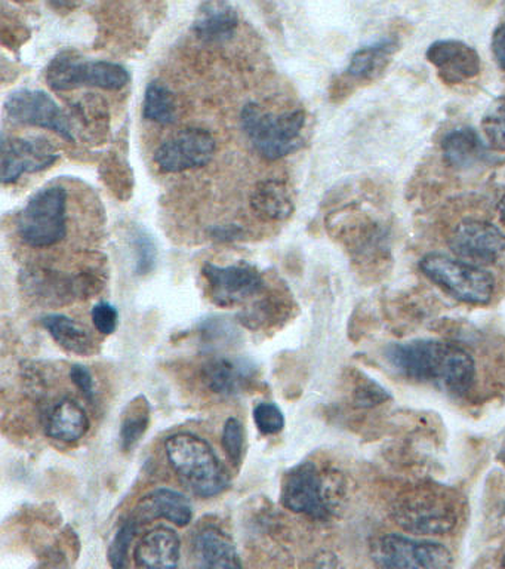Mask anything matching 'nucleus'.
Listing matches in <instances>:
<instances>
[{
    "instance_id": "f257e3e1",
    "label": "nucleus",
    "mask_w": 505,
    "mask_h": 569,
    "mask_svg": "<svg viewBox=\"0 0 505 569\" xmlns=\"http://www.w3.org/2000/svg\"><path fill=\"white\" fill-rule=\"evenodd\" d=\"M385 359L407 380L436 387L450 395L467 393L476 378L472 355L454 342H397L387 347Z\"/></svg>"
},
{
    "instance_id": "f03ea898",
    "label": "nucleus",
    "mask_w": 505,
    "mask_h": 569,
    "mask_svg": "<svg viewBox=\"0 0 505 569\" xmlns=\"http://www.w3.org/2000/svg\"><path fill=\"white\" fill-rule=\"evenodd\" d=\"M459 498L441 487H420L394 501L392 518L407 532L420 536H443L458 523Z\"/></svg>"
},
{
    "instance_id": "7ed1b4c3",
    "label": "nucleus",
    "mask_w": 505,
    "mask_h": 569,
    "mask_svg": "<svg viewBox=\"0 0 505 569\" xmlns=\"http://www.w3.org/2000/svg\"><path fill=\"white\" fill-rule=\"evenodd\" d=\"M165 452L172 469L196 496L215 497L229 487L228 471L205 439L175 433L165 440Z\"/></svg>"
},
{
    "instance_id": "20e7f679",
    "label": "nucleus",
    "mask_w": 505,
    "mask_h": 569,
    "mask_svg": "<svg viewBox=\"0 0 505 569\" xmlns=\"http://www.w3.org/2000/svg\"><path fill=\"white\" fill-rule=\"evenodd\" d=\"M241 119L248 140L261 158L282 159L303 144V110L273 113L261 109L255 102H250L243 107Z\"/></svg>"
},
{
    "instance_id": "39448f33",
    "label": "nucleus",
    "mask_w": 505,
    "mask_h": 569,
    "mask_svg": "<svg viewBox=\"0 0 505 569\" xmlns=\"http://www.w3.org/2000/svg\"><path fill=\"white\" fill-rule=\"evenodd\" d=\"M68 190L63 186L43 187L29 199L17 217L21 242L30 248L55 247L68 236Z\"/></svg>"
},
{
    "instance_id": "423d86ee",
    "label": "nucleus",
    "mask_w": 505,
    "mask_h": 569,
    "mask_svg": "<svg viewBox=\"0 0 505 569\" xmlns=\"http://www.w3.org/2000/svg\"><path fill=\"white\" fill-rule=\"evenodd\" d=\"M420 269L443 291L467 305H487L494 296L495 279L491 271L458 258L427 253L421 258Z\"/></svg>"
},
{
    "instance_id": "0eeeda50",
    "label": "nucleus",
    "mask_w": 505,
    "mask_h": 569,
    "mask_svg": "<svg viewBox=\"0 0 505 569\" xmlns=\"http://www.w3.org/2000/svg\"><path fill=\"white\" fill-rule=\"evenodd\" d=\"M46 80L57 92L82 87L119 91L131 82V74L118 62L85 60L72 51H63L48 64Z\"/></svg>"
},
{
    "instance_id": "6e6552de",
    "label": "nucleus",
    "mask_w": 505,
    "mask_h": 569,
    "mask_svg": "<svg viewBox=\"0 0 505 569\" xmlns=\"http://www.w3.org/2000/svg\"><path fill=\"white\" fill-rule=\"evenodd\" d=\"M376 569H451L452 553L441 542L396 536L380 537L372 545Z\"/></svg>"
},
{
    "instance_id": "1a4fd4ad",
    "label": "nucleus",
    "mask_w": 505,
    "mask_h": 569,
    "mask_svg": "<svg viewBox=\"0 0 505 569\" xmlns=\"http://www.w3.org/2000/svg\"><path fill=\"white\" fill-rule=\"evenodd\" d=\"M281 500L287 510L314 519H326L332 511L325 475L313 461L300 462L283 476Z\"/></svg>"
},
{
    "instance_id": "9d476101",
    "label": "nucleus",
    "mask_w": 505,
    "mask_h": 569,
    "mask_svg": "<svg viewBox=\"0 0 505 569\" xmlns=\"http://www.w3.org/2000/svg\"><path fill=\"white\" fill-rule=\"evenodd\" d=\"M8 118L17 123L50 129L64 140L73 141L74 133L70 116L42 89H19L6 101Z\"/></svg>"
},
{
    "instance_id": "9b49d317",
    "label": "nucleus",
    "mask_w": 505,
    "mask_h": 569,
    "mask_svg": "<svg viewBox=\"0 0 505 569\" xmlns=\"http://www.w3.org/2000/svg\"><path fill=\"white\" fill-rule=\"evenodd\" d=\"M450 248L458 260L483 267L505 256V234L491 221L464 218L450 236Z\"/></svg>"
},
{
    "instance_id": "f8f14e48",
    "label": "nucleus",
    "mask_w": 505,
    "mask_h": 569,
    "mask_svg": "<svg viewBox=\"0 0 505 569\" xmlns=\"http://www.w3.org/2000/svg\"><path fill=\"white\" fill-rule=\"evenodd\" d=\"M215 150L216 142L210 131L188 128L163 141L154 153V160L165 172L192 171L210 163Z\"/></svg>"
},
{
    "instance_id": "ddd939ff",
    "label": "nucleus",
    "mask_w": 505,
    "mask_h": 569,
    "mask_svg": "<svg viewBox=\"0 0 505 569\" xmlns=\"http://www.w3.org/2000/svg\"><path fill=\"white\" fill-rule=\"evenodd\" d=\"M212 302L221 307L242 305L264 288L260 271L250 264L216 266L206 262L203 266Z\"/></svg>"
},
{
    "instance_id": "4468645a",
    "label": "nucleus",
    "mask_w": 505,
    "mask_h": 569,
    "mask_svg": "<svg viewBox=\"0 0 505 569\" xmlns=\"http://www.w3.org/2000/svg\"><path fill=\"white\" fill-rule=\"evenodd\" d=\"M55 147L43 138H2V181L11 184L24 173L41 172L59 160Z\"/></svg>"
},
{
    "instance_id": "2eb2a0df",
    "label": "nucleus",
    "mask_w": 505,
    "mask_h": 569,
    "mask_svg": "<svg viewBox=\"0 0 505 569\" xmlns=\"http://www.w3.org/2000/svg\"><path fill=\"white\" fill-rule=\"evenodd\" d=\"M427 60L437 70L443 83L459 84L481 74V56L461 40H437L427 49Z\"/></svg>"
},
{
    "instance_id": "dca6fc26",
    "label": "nucleus",
    "mask_w": 505,
    "mask_h": 569,
    "mask_svg": "<svg viewBox=\"0 0 505 569\" xmlns=\"http://www.w3.org/2000/svg\"><path fill=\"white\" fill-rule=\"evenodd\" d=\"M181 541L174 529L159 527L141 538L134 550L135 563L143 569H175Z\"/></svg>"
},
{
    "instance_id": "f3484780",
    "label": "nucleus",
    "mask_w": 505,
    "mask_h": 569,
    "mask_svg": "<svg viewBox=\"0 0 505 569\" xmlns=\"http://www.w3.org/2000/svg\"><path fill=\"white\" fill-rule=\"evenodd\" d=\"M256 367L250 359L224 356L208 363L205 381L216 395L234 396L254 381Z\"/></svg>"
},
{
    "instance_id": "a211bd4d",
    "label": "nucleus",
    "mask_w": 505,
    "mask_h": 569,
    "mask_svg": "<svg viewBox=\"0 0 505 569\" xmlns=\"http://www.w3.org/2000/svg\"><path fill=\"white\" fill-rule=\"evenodd\" d=\"M166 519L176 527H188L193 519L189 498L170 488L156 489L141 500L134 520Z\"/></svg>"
},
{
    "instance_id": "6ab92c4d",
    "label": "nucleus",
    "mask_w": 505,
    "mask_h": 569,
    "mask_svg": "<svg viewBox=\"0 0 505 569\" xmlns=\"http://www.w3.org/2000/svg\"><path fill=\"white\" fill-rule=\"evenodd\" d=\"M239 27V13L233 4L205 2L198 9L193 31L205 43H223L232 39Z\"/></svg>"
},
{
    "instance_id": "aec40b11",
    "label": "nucleus",
    "mask_w": 505,
    "mask_h": 569,
    "mask_svg": "<svg viewBox=\"0 0 505 569\" xmlns=\"http://www.w3.org/2000/svg\"><path fill=\"white\" fill-rule=\"evenodd\" d=\"M442 153L447 167L458 171H465L489 159L485 142L473 128L447 132L442 141Z\"/></svg>"
},
{
    "instance_id": "412c9836",
    "label": "nucleus",
    "mask_w": 505,
    "mask_h": 569,
    "mask_svg": "<svg viewBox=\"0 0 505 569\" xmlns=\"http://www.w3.org/2000/svg\"><path fill=\"white\" fill-rule=\"evenodd\" d=\"M397 49L398 40L396 38H384L378 42L357 49L350 58L345 74L357 82H372L384 74Z\"/></svg>"
},
{
    "instance_id": "4be33fe9",
    "label": "nucleus",
    "mask_w": 505,
    "mask_h": 569,
    "mask_svg": "<svg viewBox=\"0 0 505 569\" xmlns=\"http://www.w3.org/2000/svg\"><path fill=\"white\" fill-rule=\"evenodd\" d=\"M194 549L201 569H242L236 547L219 529L210 528L199 533Z\"/></svg>"
},
{
    "instance_id": "5701e85b",
    "label": "nucleus",
    "mask_w": 505,
    "mask_h": 569,
    "mask_svg": "<svg viewBox=\"0 0 505 569\" xmlns=\"http://www.w3.org/2000/svg\"><path fill=\"white\" fill-rule=\"evenodd\" d=\"M252 211L264 221L287 220L294 213V200L285 182L273 180L261 181L251 196Z\"/></svg>"
},
{
    "instance_id": "b1692460",
    "label": "nucleus",
    "mask_w": 505,
    "mask_h": 569,
    "mask_svg": "<svg viewBox=\"0 0 505 569\" xmlns=\"http://www.w3.org/2000/svg\"><path fill=\"white\" fill-rule=\"evenodd\" d=\"M90 430L85 409L72 399L61 400L48 418L47 431L61 442H78Z\"/></svg>"
},
{
    "instance_id": "393cba45",
    "label": "nucleus",
    "mask_w": 505,
    "mask_h": 569,
    "mask_svg": "<svg viewBox=\"0 0 505 569\" xmlns=\"http://www.w3.org/2000/svg\"><path fill=\"white\" fill-rule=\"evenodd\" d=\"M43 327L54 338L57 345L70 353L91 356L95 353V340L90 331L77 320L64 315H48L42 320Z\"/></svg>"
},
{
    "instance_id": "a878e982",
    "label": "nucleus",
    "mask_w": 505,
    "mask_h": 569,
    "mask_svg": "<svg viewBox=\"0 0 505 569\" xmlns=\"http://www.w3.org/2000/svg\"><path fill=\"white\" fill-rule=\"evenodd\" d=\"M143 118L158 124H172L176 120V102L170 89L153 80L145 88Z\"/></svg>"
},
{
    "instance_id": "bb28decb",
    "label": "nucleus",
    "mask_w": 505,
    "mask_h": 569,
    "mask_svg": "<svg viewBox=\"0 0 505 569\" xmlns=\"http://www.w3.org/2000/svg\"><path fill=\"white\" fill-rule=\"evenodd\" d=\"M150 425V405L144 396H139L128 405L121 425V445L123 451H132L143 439Z\"/></svg>"
},
{
    "instance_id": "cd10ccee",
    "label": "nucleus",
    "mask_w": 505,
    "mask_h": 569,
    "mask_svg": "<svg viewBox=\"0 0 505 569\" xmlns=\"http://www.w3.org/2000/svg\"><path fill=\"white\" fill-rule=\"evenodd\" d=\"M482 131L492 149L505 150V93L487 107L482 119Z\"/></svg>"
},
{
    "instance_id": "c85d7f7f",
    "label": "nucleus",
    "mask_w": 505,
    "mask_h": 569,
    "mask_svg": "<svg viewBox=\"0 0 505 569\" xmlns=\"http://www.w3.org/2000/svg\"><path fill=\"white\" fill-rule=\"evenodd\" d=\"M132 248L135 252L137 274H149L156 266L158 260L156 243H154L152 236L145 230L137 229L132 233Z\"/></svg>"
},
{
    "instance_id": "c756f323",
    "label": "nucleus",
    "mask_w": 505,
    "mask_h": 569,
    "mask_svg": "<svg viewBox=\"0 0 505 569\" xmlns=\"http://www.w3.org/2000/svg\"><path fill=\"white\" fill-rule=\"evenodd\" d=\"M135 522L123 523L119 529L117 536H114L112 545L109 547V560L113 569H127L128 551L135 537Z\"/></svg>"
},
{
    "instance_id": "7c9ffc66",
    "label": "nucleus",
    "mask_w": 505,
    "mask_h": 569,
    "mask_svg": "<svg viewBox=\"0 0 505 569\" xmlns=\"http://www.w3.org/2000/svg\"><path fill=\"white\" fill-rule=\"evenodd\" d=\"M254 421L263 435H277L285 429V416L276 403L261 402L256 405Z\"/></svg>"
},
{
    "instance_id": "2f4dec72",
    "label": "nucleus",
    "mask_w": 505,
    "mask_h": 569,
    "mask_svg": "<svg viewBox=\"0 0 505 569\" xmlns=\"http://www.w3.org/2000/svg\"><path fill=\"white\" fill-rule=\"evenodd\" d=\"M223 447L234 465L242 461L245 451V429L238 418H229L223 430Z\"/></svg>"
},
{
    "instance_id": "473e14b6",
    "label": "nucleus",
    "mask_w": 505,
    "mask_h": 569,
    "mask_svg": "<svg viewBox=\"0 0 505 569\" xmlns=\"http://www.w3.org/2000/svg\"><path fill=\"white\" fill-rule=\"evenodd\" d=\"M91 319L94 327L103 336H112L118 328L119 313L117 307L109 305V302H99L92 307Z\"/></svg>"
},
{
    "instance_id": "72a5a7b5",
    "label": "nucleus",
    "mask_w": 505,
    "mask_h": 569,
    "mask_svg": "<svg viewBox=\"0 0 505 569\" xmlns=\"http://www.w3.org/2000/svg\"><path fill=\"white\" fill-rule=\"evenodd\" d=\"M70 377H72L78 389L81 390L88 399H92V396H94V378H92L90 369L82 367V365H74V367L70 369Z\"/></svg>"
},
{
    "instance_id": "f704fd0d",
    "label": "nucleus",
    "mask_w": 505,
    "mask_h": 569,
    "mask_svg": "<svg viewBox=\"0 0 505 569\" xmlns=\"http://www.w3.org/2000/svg\"><path fill=\"white\" fill-rule=\"evenodd\" d=\"M208 233H210L211 239L216 240V242H234V240L243 238L245 230L239 224H221L212 226Z\"/></svg>"
},
{
    "instance_id": "c9c22d12",
    "label": "nucleus",
    "mask_w": 505,
    "mask_h": 569,
    "mask_svg": "<svg viewBox=\"0 0 505 569\" xmlns=\"http://www.w3.org/2000/svg\"><path fill=\"white\" fill-rule=\"evenodd\" d=\"M492 52L501 69L505 70V22L496 27L494 34H492Z\"/></svg>"
},
{
    "instance_id": "e433bc0d",
    "label": "nucleus",
    "mask_w": 505,
    "mask_h": 569,
    "mask_svg": "<svg viewBox=\"0 0 505 569\" xmlns=\"http://www.w3.org/2000/svg\"><path fill=\"white\" fill-rule=\"evenodd\" d=\"M498 212H499L501 220H503V222L505 224V194L503 196V198H501V200L498 202Z\"/></svg>"
},
{
    "instance_id": "4c0bfd02",
    "label": "nucleus",
    "mask_w": 505,
    "mask_h": 569,
    "mask_svg": "<svg viewBox=\"0 0 505 569\" xmlns=\"http://www.w3.org/2000/svg\"><path fill=\"white\" fill-rule=\"evenodd\" d=\"M498 460L501 461V465L505 467V443L504 447L501 448V451L498 453Z\"/></svg>"
},
{
    "instance_id": "58836bf2",
    "label": "nucleus",
    "mask_w": 505,
    "mask_h": 569,
    "mask_svg": "<svg viewBox=\"0 0 505 569\" xmlns=\"http://www.w3.org/2000/svg\"><path fill=\"white\" fill-rule=\"evenodd\" d=\"M503 563H504V567H505V556H504V560H503Z\"/></svg>"
}]
</instances>
